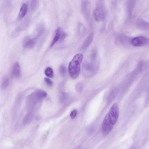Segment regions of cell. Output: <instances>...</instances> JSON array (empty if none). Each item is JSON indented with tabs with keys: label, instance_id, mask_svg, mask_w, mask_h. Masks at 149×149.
<instances>
[{
	"label": "cell",
	"instance_id": "6da1fadb",
	"mask_svg": "<svg viewBox=\"0 0 149 149\" xmlns=\"http://www.w3.org/2000/svg\"><path fill=\"white\" fill-rule=\"evenodd\" d=\"M119 108L116 103H114L103 121L101 131L104 135H108L116 124L119 116Z\"/></svg>",
	"mask_w": 149,
	"mask_h": 149
},
{
	"label": "cell",
	"instance_id": "7a4b0ae2",
	"mask_svg": "<svg viewBox=\"0 0 149 149\" xmlns=\"http://www.w3.org/2000/svg\"><path fill=\"white\" fill-rule=\"evenodd\" d=\"M83 58V55L80 53L76 54L69 63L68 70L69 74L73 79L78 76L80 70V64Z\"/></svg>",
	"mask_w": 149,
	"mask_h": 149
},
{
	"label": "cell",
	"instance_id": "3957f363",
	"mask_svg": "<svg viewBox=\"0 0 149 149\" xmlns=\"http://www.w3.org/2000/svg\"><path fill=\"white\" fill-rule=\"evenodd\" d=\"M106 15V10L104 3L102 1H100L97 3L94 12L95 19L97 21L103 20Z\"/></svg>",
	"mask_w": 149,
	"mask_h": 149
},
{
	"label": "cell",
	"instance_id": "277c9868",
	"mask_svg": "<svg viewBox=\"0 0 149 149\" xmlns=\"http://www.w3.org/2000/svg\"><path fill=\"white\" fill-rule=\"evenodd\" d=\"M148 42V39L144 36H140L135 37L131 40V43L134 46L136 47L143 46L146 45Z\"/></svg>",
	"mask_w": 149,
	"mask_h": 149
},
{
	"label": "cell",
	"instance_id": "5b68a950",
	"mask_svg": "<svg viewBox=\"0 0 149 149\" xmlns=\"http://www.w3.org/2000/svg\"><path fill=\"white\" fill-rule=\"evenodd\" d=\"M55 36L51 44L52 47L57 42L59 41L62 42L65 38L66 35L64 33L62 29L60 27L57 28L55 31Z\"/></svg>",
	"mask_w": 149,
	"mask_h": 149
},
{
	"label": "cell",
	"instance_id": "8992f818",
	"mask_svg": "<svg viewBox=\"0 0 149 149\" xmlns=\"http://www.w3.org/2000/svg\"><path fill=\"white\" fill-rule=\"evenodd\" d=\"M36 38L32 39L26 38L23 41V46L25 48L31 49L33 48L36 43Z\"/></svg>",
	"mask_w": 149,
	"mask_h": 149
},
{
	"label": "cell",
	"instance_id": "52a82bcc",
	"mask_svg": "<svg viewBox=\"0 0 149 149\" xmlns=\"http://www.w3.org/2000/svg\"><path fill=\"white\" fill-rule=\"evenodd\" d=\"M93 38V34L91 33L86 38L81 48L83 50L87 49L91 44Z\"/></svg>",
	"mask_w": 149,
	"mask_h": 149
},
{
	"label": "cell",
	"instance_id": "ba28073f",
	"mask_svg": "<svg viewBox=\"0 0 149 149\" xmlns=\"http://www.w3.org/2000/svg\"><path fill=\"white\" fill-rule=\"evenodd\" d=\"M12 74L14 77L18 78L20 74V68L19 63L16 62L14 64L12 70Z\"/></svg>",
	"mask_w": 149,
	"mask_h": 149
},
{
	"label": "cell",
	"instance_id": "9c48e42d",
	"mask_svg": "<svg viewBox=\"0 0 149 149\" xmlns=\"http://www.w3.org/2000/svg\"><path fill=\"white\" fill-rule=\"evenodd\" d=\"M27 5L24 3L22 6L19 13L18 19L20 20L23 18L26 14L27 11Z\"/></svg>",
	"mask_w": 149,
	"mask_h": 149
},
{
	"label": "cell",
	"instance_id": "30bf717a",
	"mask_svg": "<svg viewBox=\"0 0 149 149\" xmlns=\"http://www.w3.org/2000/svg\"><path fill=\"white\" fill-rule=\"evenodd\" d=\"M33 115L31 112L28 113L24 117L23 120V123L27 124L30 123L33 119Z\"/></svg>",
	"mask_w": 149,
	"mask_h": 149
},
{
	"label": "cell",
	"instance_id": "8fae6325",
	"mask_svg": "<svg viewBox=\"0 0 149 149\" xmlns=\"http://www.w3.org/2000/svg\"><path fill=\"white\" fill-rule=\"evenodd\" d=\"M45 74L47 77L52 78L54 76V73L52 69L50 67L47 68L45 71Z\"/></svg>",
	"mask_w": 149,
	"mask_h": 149
},
{
	"label": "cell",
	"instance_id": "7c38bea8",
	"mask_svg": "<svg viewBox=\"0 0 149 149\" xmlns=\"http://www.w3.org/2000/svg\"><path fill=\"white\" fill-rule=\"evenodd\" d=\"M9 84V80L8 78L5 77L4 78L2 82L1 87L3 89H6L8 86Z\"/></svg>",
	"mask_w": 149,
	"mask_h": 149
},
{
	"label": "cell",
	"instance_id": "4fadbf2b",
	"mask_svg": "<svg viewBox=\"0 0 149 149\" xmlns=\"http://www.w3.org/2000/svg\"><path fill=\"white\" fill-rule=\"evenodd\" d=\"M36 95L39 99H42L46 96L47 93L45 91H40L37 92Z\"/></svg>",
	"mask_w": 149,
	"mask_h": 149
},
{
	"label": "cell",
	"instance_id": "5bb4252c",
	"mask_svg": "<svg viewBox=\"0 0 149 149\" xmlns=\"http://www.w3.org/2000/svg\"><path fill=\"white\" fill-rule=\"evenodd\" d=\"M59 72L61 75L64 77L66 74V69L64 65H61L59 67Z\"/></svg>",
	"mask_w": 149,
	"mask_h": 149
},
{
	"label": "cell",
	"instance_id": "9a60e30c",
	"mask_svg": "<svg viewBox=\"0 0 149 149\" xmlns=\"http://www.w3.org/2000/svg\"><path fill=\"white\" fill-rule=\"evenodd\" d=\"M37 1L35 0L31 1V8L32 10H34L36 9L38 4Z\"/></svg>",
	"mask_w": 149,
	"mask_h": 149
},
{
	"label": "cell",
	"instance_id": "2e32d148",
	"mask_svg": "<svg viewBox=\"0 0 149 149\" xmlns=\"http://www.w3.org/2000/svg\"><path fill=\"white\" fill-rule=\"evenodd\" d=\"M44 80L46 84L49 86H52V82L49 79L45 77L44 79Z\"/></svg>",
	"mask_w": 149,
	"mask_h": 149
},
{
	"label": "cell",
	"instance_id": "e0dca14e",
	"mask_svg": "<svg viewBox=\"0 0 149 149\" xmlns=\"http://www.w3.org/2000/svg\"><path fill=\"white\" fill-rule=\"evenodd\" d=\"M77 111L76 110H72L70 113V116L71 118L73 119L76 116L77 114Z\"/></svg>",
	"mask_w": 149,
	"mask_h": 149
}]
</instances>
